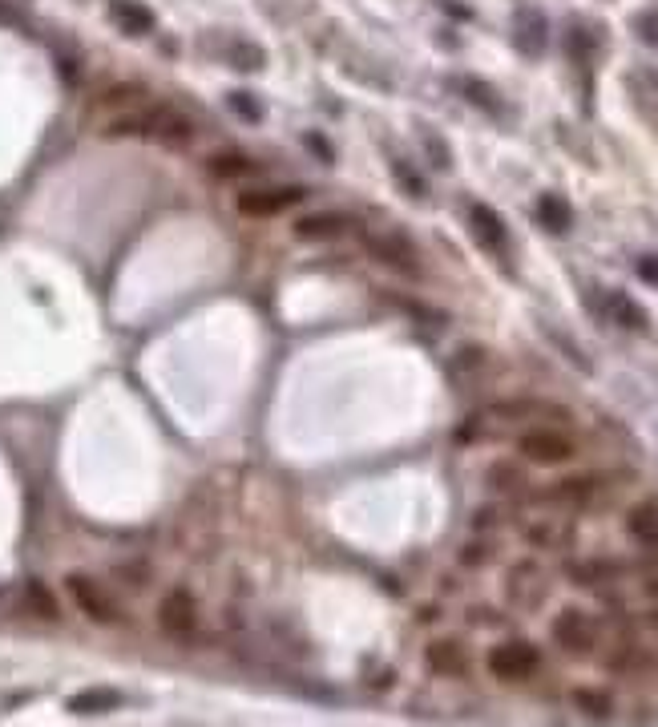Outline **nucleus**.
I'll use <instances>...</instances> for the list:
<instances>
[{
    "label": "nucleus",
    "instance_id": "f257e3e1",
    "mask_svg": "<svg viewBox=\"0 0 658 727\" xmlns=\"http://www.w3.org/2000/svg\"><path fill=\"white\" fill-rule=\"evenodd\" d=\"M101 134L105 138H150V142H162V146H186L194 138V126L186 122V114L162 106V101H150V106L138 110V114L105 122Z\"/></svg>",
    "mask_w": 658,
    "mask_h": 727
},
{
    "label": "nucleus",
    "instance_id": "f03ea898",
    "mask_svg": "<svg viewBox=\"0 0 658 727\" xmlns=\"http://www.w3.org/2000/svg\"><path fill=\"white\" fill-rule=\"evenodd\" d=\"M550 639L570 659H594L602 651V643H606V622L598 614L582 610V606H566L550 622Z\"/></svg>",
    "mask_w": 658,
    "mask_h": 727
},
{
    "label": "nucleus",
    "instance_id": "7ed1b4c3",
    "mask_svg": "<svg viewBox=\"0 0 658 727\" xmlns=\"http://www.w3.org/2000/svg\"><path fill=\"white\" fill-rule=\"evenodd\" d=\"M517 453L529 465H566L578 457V437L570 425H533L517 433Z\"/></svg>",
    "mask_w": 658,
    "mask_h": 727
},
{
    "label": "nucleus",
    "instance_id": "20e7f679",
    "mask_svg": "<svg viewBox=\"0 0 658 727\" xmlns=\"http://www.w3.org/2000/svg\"><path fill=\"white\" fill-rule=\"evenodd\" d=\"M202 627V614H198V598L186 586H170L158 598V631L174 643H194Z\"/></svg>",
    "mask_w": 658,
    "mask_h": 727
},
{
    "label": "nucleus",
    "instance_id": "39448f33",
    "mask_svg": "<svg viewBox=\"0 0 658 727\" xmlns=\"http://www.w3.org/2000/svg\"><path fill=\"white\" fill-rule=\"evenodd\" d=\"M65 590H69L73 606H77L89 622H97V627H122V622H126V610L118 606V598L109 594L97 578H89V574H69V578H65Z\"/></svg>",
    "mask_w": 658,
    "mask_h": 727
},
{
    "label": "nucleus",
    "instance_id": "423d86ee",
    "mask_svg": "<svg viewBox=\"0 0 658 727\" xmlns=\"http://www.w3.org/2000/svg\"><path fill=\"white\" fill-rule=\"evenodd\" d=\"M501 590L513 606L521 610H537L545 598H550V570H545L537 558H517L513 566H505Z\"/></svg>",
    "mask_w": 658,
    "mask_h": 727
},
{
    "label": "nucleus",
    "instance_id": "0eeeda50",
    "mask_svg": "<svg viewBox=\"0 0 658 727\" xmlns=\"http://www.w3.org/2000/svg\"><path fill=\"white\" fill-rule=\"evenodd\" d=\"M485 663H489V675L501 683H529L541 671V651L525 639H505L489 651Z\"/></svg>",
    "mask_w": 658,
    "mask_h": 727
},
{
    "label": "nucleus",
    "instance_id": "6e6552de",
    "mask_svg": "<svg viewBox=\"0 0 658 727\" xmlns=\"http://www.w3.org/2000/svg\"><path fill=\"white\" fill-rule=\"evenodd\" d=\"M299 202H303V190L299 186H247L235 198L239 215H247V219H271V215L295 211Z\"/></svg>",
    "mask_w": 658,
    "mask_h": 727
},
{
    "label": "nucleus",
    "instance_id": "1a4fd4ad",
    "mask_svg": "<svg viewBox=\"0 0 658 727\" xmlns=\"http://www.w3.org/2000/svg\"><path fill=\"white\" fill-rule=\"evenodd\" d=\"M602 493H606V485L594 473H574V477H562L541 489L545 505H558V509H594L602 501Z\"/></svg>",
    "mask_w": 658,
    "mask_h": 727
},
{
    "label": "nucleus",
    "instance_id": "9d476101",
    "mask_svg": "<svg viewBox=\"0 0 658 727\" xmlns=\"http://www.w3.org/2000/svg\"><path fill=\"white\" fill-rule=\"evenodd\" d=\"M368 255H372V259H380L384 267H392V271L408 275V279H420V275H424V263H420V255H416L412 239H404V235H396V231L368 235Z\"/></svg>",
    "mask_w": 658,
    "mask_h": 727
},
{
    "label": "nucleus",
    "instance_id": "9b49d317",
    "mask_svg": "<svg viewBox=\"0 0 658 727\" xmlns=\"http://www.w3.org/2000/svg\"><path fill=\"white\" fill-rule=\"evenodd\" d=\"M150 101H154V93H150L146 85H138V81H118V85H109V89H101V93L93 97V114L105 118V122H114V118H126V114L146 110Z\"/></svg>",
    "mask_w": 658,
    "mask_h": 727
},
{
    "label": "nucleus",
    "instance_id": "f8f14e48",
    "mask_svg": "<svg viewBox=\"0 0 658 727\" xmlns=\"http://www.w3.org/2000/svg\"><path fill=\"white\" fill-rule=\"evenodd\" d=\"M295 235L307 243H340L348 235H360V223L344 211H311L295 219Z\"/></svg>",
    "mask_w": 658,
    "mask_h": 727
},
{
    "label": "nucleus",
    "instance_id": "ddd939ff",
    "mask_svg": "<svg viewBox=\"0 0 658 727\" xmlns=\"http://www.w3.org/2000/svg\"><path fill=\"white\" fill-rule=\"evenodd\" d=\"M424 663H428L432 675H441V679H465V675L473 671L469 647H465L461 639H453V635L432 639V643L424 647Z\"/></svg>",
    "mask_w": 658,
    "mask_h": 727
},
{
    "label": "nucleus",
    "instance_id": "4468645a",
    "mask_svg": "<svg viewBox=\"0 0 658 727\" xmlns=\"http://www.w3.org/2000/svg\"><path fill=\"white\" fill-rule=\"evenodd\" d=\"M566 574H570V582H578V586L606 590V586H614L618 578H626V562H618V558H582V562H570Z\"/></svg>",
    "mask_w": 658,
    "mask_h": 727
},
{
    "label": "nucleus",
    "instance_id": "2eb2a0df",
    "mask_svg": "<svg viewBox=\"0 0 658 727\" xmlns=\"http://www.w3.org/2000/svg\"><path fill=\"white\" fill-rule=\"evenodd\" d=\"M469 227H473V235H477V243H481L485 251H493V255H505L509 231H505V223L497 219V211H493V206H485V202H473V206H469Z\"/></svg>",
    "mask_w": 658,
    "mask_h": 727
},
{
    "label": "nucleus",
    "instance_id": "dca6fc26",
    "mask_svg": "<svg viewBox=\"0 0 658 727\" xmlns=\"http://www.w3.org/2000/svg\"><path fill=\"white\" fill-rule=\"evenodd\" d=\"M521 538L533 550H545V554H562V550L574 546V530L566 522H554V517H537V522H529Z\"/></svg>",
    "mask_w": 658,
    "mask_h": 727
},
{
    "label": "nucleus",
    "instance_id": "f3484780",
    "mask_svg": "<svg viewBox=\"0 0 658 727\" xmlns=\"http://www.w3.org/2000/svg\"><path fill=\"white\" fill-rule=\"evenodd\" d=\"M626 534L646 546V550H658V497H646L638 501L630 513H626Z\"/></svg>",
    "mask_w": 658,
    "mask_h": 727
},
{
    "label": "nucleus",
    "instance_id": "a211bd4d",
    "mask_svg": "<svg viewBox=\"0 0 658 727\" xmlns=\"http://www.w3.org/2000/svg\"><path fill=\"white\" fill-rule=\"evenodd\" d=\"M109 17L130 37H146L154 29V13L146 5H138V0H109Z\"/></svg>",
    "mask_w": 658,
    "mask_h": 727
},
{
    "label": "nucleus",
    "instance_id": "6ab92c4d",
    "mask_svg": "<svg viewBox=\"0 0 658 727\" xmlns=\"http://www.w3.org/2000/svg\"><path fill=\"white\" fill-rule=\"evenodd\" d=\"M206 174H210V178H218V182H243V178L259 174V162H255V158H247V154H231V150H223V154H210V158H206Z\"/></svg>",
    "mask_w": 658,
    "mask_h": 727
},
{
    "label": "nucleus",
    "instance_id": "aec40b11",
    "mask_svg": "<svg viewBox=\"0 0 658 727\" xmlns=\"http://www.w3.org/2000/svg\"><path fill=\"white\" fill-rule=\"evenodd\" d=\"M126 699H122V691L118 687H89V691H77L73 699H69V711L73 715H105V711H114V707H122Z\"/></svg>",
    "mask_w": 658,
    "mask_h": 727
},
{
    "label": "nucleus",
    "instance_id": "412c9836",
    "mask_svg": "<svg viewBox=\"0 0 658 727\" xmlns=\"http://www.w3.org/2000/svg\"><path fill=\"white\" fill-rule=\"evenodd\" d=\"M513 41H517V49H521L525 57H537V53L545 49V17L533 13V9L517 13V21H513Z\"/></svg>",
    "mask_w": 658,
    "mask_h": 727
},
{
    "label": "nucleus",
    "instance_id": "4be33fe9",
    "mask_svg": "<svg viewBox=\"0 0 658 727\" xmlns=\"http://www.w3.org/2000/svg\"><path fill=\"white\" fill-rule=\"evenodd\" d=\"M606 667H610L614 675H650V671L658 667V655L646 651V647H618V651L606 659Z\"/></svg>",
    "mask_w": 658,
    "mask_h": 727
},
{
    "label": "nucleus",
    "instance_id": "5701e85b",
    "mask_svg": "<svg viewBox=\"0 0 658 727\" xmlns=\"http://www.w3.org/2000/svg\"><path fill=\"white\" fill-rule=\"evenodd\" d=\"M606 303H610V320H614V324H622V328H630V332H646V328H650L646 311H642L626 291H610Z\"/></svg>",
    "mask_w": 658,
    "mask_h": 727
},
{
    "label": "nucleus",
    "instance_id": "b1692460",
    "mask_svg": "<svg viewBox=\"0 0 658 727\" xmlns=\"http://www.w3.org/2000/svg\"><path fill=\"white\" fill-rule=\"evenodd\" d=\"M537 223H541L545 231L562 235V231H570L574 215H570V206H566L558 194H541V202H537Z\"/></svg>",
    "mask_w": 658,
    "mask_h": 727
},
{
    "label": "nucleus",
    "instance_id": "393cba45",
    "mask_svg": "<svg viewBox=\"0 0 658 727\" xmlns=\"http://www.w3.org/2000/svg\"><path fill=\"white\" fill-rule=\"evenodd\" d=\"M489 489L517 497V493H525V489H529V477H525V469H521L517 461H497V465L489 469Z\"/></svg>",
    "mask_w": 658,
    "mask_h": 727
},
{
    "label": "nucleus",
    "instance_id": "a878e982",
    "mask_svg": "<svg viewBox=\"0 0 658 727\" xmlns=\"http://www.w3.org/2000/svg\"><path fill=\"white\" fill-rule=\"evenodd\" d=\"M574 707L590 719H610L614 715V691L606 687H578L574 691Z\"/></svg>",
    "mask_w": 658,
    "mask_h": 727
},
{
    "label": "nucleus",
    "instance_id": "bb28decb",
    "mask_svg": "<svg viewBox=\"0 0 658 727\" xmlns=\"http://www.w3.org/2000/svg\"><path fill=\"white\" fill-rule=\"evenodd\" d=\"M630 89L638 97V106L658 118V73H634L630 77Z\"/></svg>",
    "mask_w": 658,
    "mask_h": 727
},
{
    "label": "nucleus",
    "instance_id": "cd10ccee",
    "mask_svg": "<svg viewBox=\"0 0 658 727\" xmlns=\"http://www.w3.org/2000/svg\"><path fill=\"white\" fill-rule=\"evenodd\" d=\"M457 85H461V93L473 101V106H481V110H489V114H497V110H501V97H497L485 81H477V77H461Z\"/></svg>",
    "mask_w": 658,
    "mask_h": 727
},
{
    "label": "nucleus",
    "instance_id": "c85d7f7f",
    "mask_svg": "<svg viewBox=\"0 0 658 727\" xmlns=\"http://www.w3.org/2000/svg\"><path fill=\"white\" fill-rule=\"evenodd\" d=\"M493 554H497V546H493L485 534H477V538L461 550V566H465V570H481V566H489V562H493Z\"/></svg>",
    "mask_w": 658,
    "mask_h": 727
},
{
    "label": "nucleus",
    "instance_id": "c756f323",
    "mask_svg": "<svg viewBox=\"0 0 658 727\" xmlns=\"http://www.w3.org/2000/svg\"><path fill=\"white\" fill-rule=\"evenodd\" d=\"M227 106H231V110H235L243 122H251V126H255V122H263V106H259V101H255L251 93H243V89L227 93Z\"/></svg>",
    "mask_w": 658,
    "mask_h": 727
},
{
    "label": "nucleus",
    "instance_id": "7c9ffc66",
    "mask_svg": "<svg viewBox=\"0 0 658 727\" xmlns=\"http://www.w3.org/2000/svg\"><path fill=\"white\" fill-rule=\"evenodd\" d=\"M392 170H396V182H400V190H404V194H412V198H424V194H428L424 178H416V170H412V166H404V162L396 158V162H392Z\"/></svg>",
    "mask_w": 658,
    "mask_h": 727
},
{
    "label": "nucleus",
    "instance_id": "2f4dec72",
    "mask_svg": "<svg viewBox=\"0 0 658 727\" xmlns=\"http://www.w3.org/2000/svg\"><path fill=\"white\" fill-rule=\"evenodd\" d=\"M134 566H138V562H126V566H118V574H122L130 586H146V582L154 578V574H150V566H146V562H142V570H134Z\"/></svg>",
    "mask_w": 658,
    "mask_h": 727
},
{
    "label": "nucleus",
    "instance_id": "473e14b6",
    "mask_svg": "<svg viewBox=\"0 0 658 727\" xmlns=\"http://www.w3.org/2000/svg\"><path fill=\"white\" fill-rule=\"evenodd\" d=\"M428 138V154H432V162L436 166H449V150H445V142L436 138V134H424Z\"/></svg>",
    "mask_w": 658,
    "mask_h": 727
},
{
    "label": "nucleus",
    "instance_id": "72a5a7b5",
    "mask_svg": "<svg viewBox=\"0 0 658 727\" xmlns=\"http://www.w3.org/2000/svg\"><path fill=\"white\" fill-rule=\"evenodd\" d=\"M638 275H642L646 283H658V255H642V259H638Z\"/></svg>",
    "mask_w": 658,
    "mask_h": 727
},
{
    "label": "nucleus",
    "instance_id": "f704fd0d",
    "mask_svg": "<svg viewBox=\"0 0 658 727\" xmlns=\"http://www.w3.org/2000/svg\"><path fill=\"white\" fill-rule=\"evenodd\" d=\"M642 598H646L650 606H658V570H650V574L642 578Z\"/></svg>",
    "mask_w": 658,
    "mask_h": 727
},
{
    "label": "nucleus",
    "instance_id": "c9c22d12",
    "mask_svg": "<svg viewBox=\"0 0 658 727\" xmlns=\"http://www.w3.org/2000/svg\"><path fill=\"white\" fill-rule=\"evenodd\" d=\"M307 146H311V150H315V154H319V158H323V162H332V158H336V154H332V150H327V142H323V138H319V134H307Z\"/></svg>",
    "mask_w": 658,
    "mask_h": 727
},
{
    "label": "nucleus",
    "instance_id": "e433bc0d",
    "mask_svg": "<svg viewBox=\"0 0 658 727\" xmlns=\"http://www.w3.org/2000/svg\"><path fill=\"white\" fill-rule=\"evenodd\" d=\"M642 622H646V627H650V631H654V635H658V606H654V610H650V614H646V618H642Z\"/></svg>",
    "mask_w": 658,
    "mask_h": 727
}]
</instances>
